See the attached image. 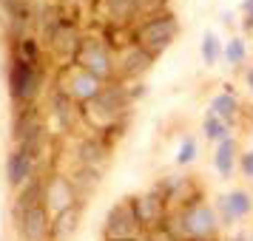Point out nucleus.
<instances>
[{
  "instance_id": "1",
  "label": "nucleus",
  "mask_w": 253,
  "mask_h": 241,
  "mask_svg": "<svg viewBox=\"0 0 253 241\" xmlns=\"http://www.w3.org/2000/svg\"><path fill=\"white\" fill-rule=\"evenodd\" d=\"M131 103H134L131 85H126V82H120V80L105 82L91 103L83 105V125H88L91 134H100L103 139H108L114 145L111 131H114V137L123 134Z\"/></svg>"
},
{
  "instance_id": "2",
  "label": "nucleus",
  "mask_w": 253,
  "mask_h": 241,
  "mask_svg": "<svg viewBox=\"0 0 253 241\" xmlns=\"http://www.w3.org/2000/svg\"><path fill=\"white\" fill-rule=\"evenodd\" d=\"M12 221L20 241H51V213L43 202V173L17 190L12 202Z\"/></svg>"
},
{
  "instance_id": "3",
  "label": "nucleus",
  "mask_w": 253,
  "mask_h": 241,
  "mask_svg": "<svg viewBox=\"0 0 253 241\" xmlns=\"http://www.w3.org/2000/svg\"><path fill=\"white\" fill-rule=\"evenodd\" d=\"M165 224L176 236V241H219V230H222L216 207L205 199H199L182 210H171Z\"/></svg>"
},
{
  "instance_id": "4",
  "label": "nucleus",
  "mask_w": 253,
  "mask_h": 241,
  "mask_svg": "<svg viewBox=\"0 0 253 241\" xmlns=\"http://www.w3.org/2000/svg\"><path fill=\"white\" fill-rule=\"evenodd\" d=\"M12 139H14V148H23L26 153H32V156L43 165L46 150H48V122H46V114H43L37 105L14 108Z\"/></svg>"
},
{
  "instance_id": "5",
  "label": "nucleus",
  "mask_w": 253,
  "mask_h": 241,
  "mask_svg": "<svg viewBox=\"0 0 253 241\" xmlns=\"http://www.w3.org/2000/svg\"><path fill=\"white\" fill-rule=\"evenodd\" d=\"M46 80H48L46 63H26V60H20V57H12L9 60V71H6V82H9L12 105L14 108L37 105Z\"/></svg>"
},
{
  "instance_id": "6",
  "label": "nucleus",
  "mask_w": 253,
  "mask_h": 241,
  "mask_svg": "<svg viewBox=\"0 0 253 241\" xmlns=\"http://www.w3.org/2000/svg\"><path fill=\"white\" fill-rule=\"evenodd\" d=\"M179 32H182V26H179V20H176V14L165 9V12L148 14V17L131 32V40H134L137 46H142L148 54L162 57V54L176 43Z\"/></svg>"
},
{
  "instance_id": "7",
  "label": "nucleus",
  "mask_w": 253,
  "mask_h": 241,
  "mask_svg": "<svg viewBox=\"0 0 253 241\" xmlns=\"http://www.w3.org/2000/svg\"><path fill=\"white\" fill-rule=\"evenodd\" d=\"M71 63H77L80 69L100 77L103 82L117 80V48L103 34H83L80 48Z\"/></svg>"
},
{
  "instance_id": "8",
  "label": "nucleus",
  "mask_w": 253,
  "mask_h": 241,
  "mask_svg": "<svg viewBox=\"0 0 253 241\" xmlns=\"http://www.w3.org/2000/svg\"><path fill=\"white\" fill-rule=\"evenodd\" d=\"M105 82L100 77H94L88 74L85 69H80L77 63H63L57 71H54V80H51V91L63 94V97H69L71 103L77 105H85L91 103L94 97L100 94Z\"/></svg>"
},
{
  "instance_id": "9",
  "label": "nucleus",
  "mask_w": 253,
  "mask_h": 241,
  "mask_svg": "<svg viewBox=\"0 0 253 241\" xmlns=\"http://www.w3.org/2000/svg\"><path fill=\"white\" fill-rule=\"evenodd\" d=\"M83 34H85V32L80 29V23H77V20L66 12L57 23H54L46 34H43L46 57L60 60V66H63V63H71V60H74V54H77V48H80Z\"/></svg>"
},
{
  "instance_id": "10",
  "label": "nucleus",
  "mask_w": 253,
  "mask_h": 241,
  "mask_svg": "<svg viewBox=\"0 0 253 241\" xmlns=\"http://www.w3.org/2000/svg\"><path fill=\"white\" fill-rule=\"evenodd\" d=\"M148 230L139 221L137 210L131 205V196L120 199L108 213H105L103 221V241H137L142 239Z\"/></svg>"
},
{
  "instance_id": "11",
  "label": "nucleus",
  "mask_w": 253,
  "mask_h": 241,
  "mask_svg": "<svg viewBox=\"0 0 253 241\" xmlns=\"http://www.w3.org/2000/svg\"><path fill=\"white\" fill-rule=\"evenodd\" d=\"M94 9L105 20V29L117 32H134L145 20L139 0H94Z\"/></svg>"
},
{
  "instance_id": "12",
  "label": "nucleus",
  "mask_w": 253,
  "mask_h": 241,
  "mask_svg": "<svg viewBox=\"0 0 253 241\" xmlns=\"http://www.w3.org/2000/svg\"><path fill=\"white\" fill-rule=\"evenodd\" d=\"M43 202H46L51 216H57V213H63V210H69L74 205H83V199L77 196L71 179L66 173H57V171L43 173Z\"/></svg>"
},
{
  "instance_id": "13",
  "label": "nucleus",
  "mask_w": 253,
  "mask_h": 241,
  "mask_svg": "<svg viewBox=\"0 0 253 241\" xmlns=\"http://www.w3.org/2000/svg\"><path fill=\"white\" fill-rule=\"evenodd\" d=\"M157 57L148 54L142 46H137L134 40L126 43L123 48H117V80L120 82H131V80H139L142 74H148L154 69Z\"/></svg>"
},
{
  "instance_id": "14",
  "label": "nucleus",
  "mask_w": 253,
  "mask_h": 241,
  "mask_svg": "<svg viewBox=\"0 0 253 241\" xmlns=\"http://www.w3.org/2000/svg\"><path fill=\"white\" fill-rule=\"evenodd\" d=\"M3 171H6L9 187H12V190H20V187H26L29 182H35L37 176L43 173V165H40L32 153H26L23 148H12V153L6 156Z\"/></svg>"
},
{
  "instance_id": "15",
  "label": "nucleus",
  "mask_w": 253,
  "mask_h": 241,
  "mask_svg": "<svg viewBox=\"0 0 253 241\" xmlns=\"http://www.w3.org/2000/svg\"><path fill=\"white\" fill-rule=\"evenodd\" d=\"M216 216L222 221V227H233L239 218H248L253 213V193L251 190H242V187H233L228 193L216 196Z\"/></svg>"
},
{
  "instance_id": "16",
  "label": "nucleus",
  "mask_w": 253,
  "mask_h": 241,
  "mask_svg": "<svg viewBox=\"0 0 253 241\" xmlns=\"http://www.w3.org/2000/svg\"><path fill=\"white\" fill-rule=\"evenodd\" d=\"M157 187L162 190V196H165V202H168L171 210H182V207L205 199L202 190H199V182H196L194 176H168Z\"/></svg>"
},
{
  "instance_id": "17",
  "label": "nucleus",
  "mask_w": 253,
  "mask_h": 241,
  "mask_svg": "<svg viewBox=\"0 0 253 241\" xmlns=\"http://www.w3.org/2000/svg\"><path fill=\"white\" fill-rule=\"evenodd\" d=\"M51 119L57 131L63 134H74L83 125V105L71 103L69 97H63L57 91H48V111H46V122Z\"/></svg>"
},
{
  "instance_id": "18",
  "label": "nucleus",
  "mask_w": 253,
  "mask_h": 241,
  "mask_svg": "<svg viewBox=\"0 0 253 241\" xmlns=\"http://www.w3.org/2000/svg\"><path fill=\"white\" fill-rule=\"evenodd\" d=\"M131 205L137 210L139 221L145 224V230L162 224L168 218V213H171V207H168V202H165V196H162L160 187H151L148 193H142V196H131Z\"/></svg>"
},
{
  "instance_id": "19",
  "label": "nucleus",
  "mask_w": 253,
  "mask_h": 241,
  "mask_svg": "<svg viewBox=\"0 0 253 241\" xmlns=\"http://www.w3.org/2000/svg\"><path fill=\"white\" fill-rule=\"evenodd\" d=\"M111 150H114V145L100 134H83L77 139V165H91V168L103 171L111 159Z\"/></svg>"
},
{
  "instance_id": "20",
  "label": "nucleus",
  "mask_w": 253,
  "mask_h": 241,
  "mask_svg": "<svg viewBox=\"0 0 253 241\" xmlns=\"http://www.w3.org/2000/svg\"><path fill=\"white\" fill-rule=\"evenodd\" d=\"M236 168H239V142H236V137H228L213 148V171L222 179H233Z\"/></svg>"
},
{
  "instance_id": "21",
  "label": "nucleus",
  "mask_w": 253,
  "mask_h": 241,
  "mask_svg": "<svg viewBox=\"0 0 253 241\" xmlns=\"http://www.w3.org/2000/svg\"><path fill=\"white\" fill-rule=\"evenodd\" d=\"M208 111L233 128L236 125V119L242 116V105H239V100H236V94L230 91V88H225V91L213 94V100H211V105H208Z\"/></svg>"
},
{
  "instance_id": "22",
  "label": "nucleus",
  "mask_w": 253,
  "mask_h": 241,
  "mask_svg": "<svg viewBox=\"0 0 253 241\" xmlns=\"http://www.w3.org/2000/svg\"><path fill=\"white\" fill-rule=\"evenodd\" d=\"M71 184H74V190H77V196H91L97 187H100V182H103V171L100 168H91V165H77L74 162V168H71L69 173Z\"/></svg>"
},
{
  "instance_id": "23",
  "label": "nucleus",
  "mask_w": 253,
  "mask_h": 241,
  "mask_svg": "<svg viewBox=\"0 0 253 241\" xmlns=\"http://www.w3.org/2000/svg\"><path fill=\"white\" fill-rule=\"evenodd\" d=\"M80 213L83 205H74L63 213H57V216H51V241H69L80 227Z\"/></svg>"
},
{
  "instance_id": "24",
  "label": "nucleus",
  "mask_w": 253,
  "mask_h": 241,
  "mask_svg": "<svg viewBox=\"0 0 253 241\" xmlns=\"http://www.w3.org/2000/svg\"><path fill=\"white\" fill-rule=\"evenodd\" d=\"M222 60L228 63L230 69H242L245 63H248V43H245V37H228L225 40V48H222Z\"/></svg>"
},
{
  "instance_id": "25",
  "label": "nucleus",
  "mask_w": 253,
  "mask_h": 241,
  "mask_svg": "<svg viewBox=\"0 0 253 241\" xmlns=\"http://www.w3.org/2000/svg\"><path fill=\"white\" fill-rule=\"evenodd\" d=\"M222 48H225V43L219 40V34L213 32V29H208L205 34H202V40H199L202 63H205V66H216L219 60H222Z\"/></svg>"
},
{
  "instance_id": "26",
  "label": "nucleus",
  "mask_w": 253,
  "mask_h": 241,
  "mask_svg": "<svg viewBox=\"0 0 253 241\" xmlns=\"http://www.w3.org/2000/svg\"><path fill=\"white\" fill-rule=\"evenodd\" d=\"M202 134H205V139H208V142H213V145H219L222 139L233 137L228 122H222V119H219V116H213L211 111L202 116Z\"/></svg>"
},
{
  "instance_id": "27",
  "label": "nucleus",
  "mask_w": 253,
  "mask_h": 241,
  "mask_svg": "<svg viewBox=\"0 0 253 241\" xmlns=\"http://www.w3.org/2000/svg\"><path fill=\"white\" fill-rule=\"evenodd\" d=\"M196 156H199V142H196V137H182L179 148H176V153H173L176 168H188V165H194Z\"/></svg>"
},
{
  "instance_id": "28",
  "label": "nucleus",
  "mask_w": 253,
  "mask_h": 241,
  "mask_svg": "<svg viewBox=\"0 0 253 241\" xmlns=\"http://www.w3.org/2000/svg\"><path fill=\"white\" fill-rule=\"evenodd\" d=\"M239 171H242L245 179H253V148L239 153Z\"/></svg>"
},
{
  "instance_id": "29",
  "label": "nucleus",
  "mask_w": 253,
  "mask_h": 241,
  "mask_svg": "<svg viewBox=\"0 0 253 241\" xmlns=\"http://www.w3.org/2000/svg\"><path fill=\"white\" fill-rule=\"evenodd\" d=\"M139 6H142V12H145V17H148V14L165 12V6H168V0H139Z\"/></svg>"
},
{
  "instance_id": "30",
  "label": "nucleus",
  "mask_w": 253,
  "mask_h": 241,
  "mask_svg": "<svg viewBox=\"0 0 253 241\" xmlns=\"http://www.w3.org/2000/svg\"><path fill=\"white\" fill-rule=\"evenodd\" d=\"M63 9H83V6H94V0H57Z\"/></svg>"
},
{
  "instance_id": "31",
  "label": "nucleus",
  "mask_w": 253,
  "mask_h": 241,
  "mask_svg": "<svg viewBox=\"0 0 253 241\" xmlns=\"http://www.w3.org/2000/svg\"><path fill=\"white\" fill-rule=\"evenodd\" d=\"M242 32L245 34H253V12H245V17H242Z\"/></svg>"
},
{
  "instance_id": "32",
  "label": "nucleus",
  "mask_w": 253,
  "mask_h": 241,
  "mask_svg": "<svg viewBox=\"0 0 253 241\" xmlns=\"http://www.w3.org/2000/svg\"><path fill=\"white\" fill-rule=\"evenodd\" d=\"M245 82H248V88H251V94H253V66L245 71Z\"/></svg>"
},
{
  "instance_id": "33",
  "label": "nucleus",
  "mask_w": 253,
  "mask_h": 241,
  "mask_svg": "<svg viewBox=\"0 0 253 241\" xmlns=\"http://www.w3.org/2000/svg\"><path fill=\"white\" fill-rule=\"evenodd\" d=\"M219 20H222L225 26H230V23H233V12H222V17H219Z\"/></svg>"
},
{
  "instance_id": "34",
  "label": "nucleus",
  "mask_w": 253,
  "mask_h": 241,
  "mask_svg": "<svg viewBox=\"0 0 253 241\" xmlns=\"http://www.w3.org/2000/svg\"><path fill=\"white\" fill-rule=\"evenodd\" d=\"M242 12H253V0H242Z\"/></svg>"
},
{
  "instance_id": "35",
  "label": "nucleus",
  "mask_w": 253,
  "mask_h": 241,
  "mask_svg": "<svg viewBox=\"0 0 253 241\" xmlns=\"http://www.w3.org/2000/svg\"><path fill=\"white\" fill-rule=\"evenodd\" d=\"M228 241H248V233H239V236H233V239H228Z\"/></svg>"
},
{
  "instance_id": "36",
  "label": "nucleus",
  "mask_w": 253,
  "mask_h": 241,
  "mask_svg": "<svg viewBox=\"0 0 253 241\" xmlns=\"http://www.w3.org/2000/svg\"><path fill=\"white\" fill-rule=\"evenodd\" d=\"M248 241H253V233H251V236H248Z\"/></svg>"
}]
</instances>
